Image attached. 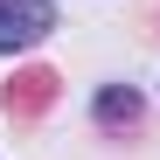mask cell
Listing matches in <instances>:
<instances>
[{
	"label": "cell",
	"mask_w": 160,
	"mask_h": 160,
	"mask_svg": "<svg viewBox=\"0 0 160 160\" xmlns=\"http://www.w3.org/2000/svg\"><path fill=\"white\" fill-rule=\"evenodd\" d=\"M49 28H56L49 0H0V49H35Z\"/></svg>",
	"instance_id": "obj_1"
},
{
	"label": "cell",
	"mask_w": 160,
	"mask_h": 160,
	"mask_svg": "<svg viewBox=\"0 0 160 160\" xmlns=\"http://www.w3.org/2000/svg\"><path fill=\"white\" fill-rule=\"evenodd\" d=\"M49 91H56V77H49V70H28V77H21V91H7V104H14V112H42Z\"/></svg>",
	"instance_id": "obj_2"
},
{
	"label": "cell",
	"mask_w": 160,
	"mask_h": 160,
	"mask_svg": "<svg viewBox=\"0 0 160 160\" xmlns=\"http://www.w3.org/2000/svg\"><path fill=\"white\" fill-rule=\"evenodd\" d=\"M98 118H132V91H104L98 98Z\"/></svg>",
	"instance_id": "obj_3"
}]
</instances>
